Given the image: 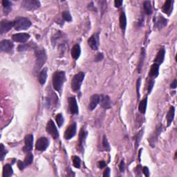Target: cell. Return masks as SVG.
Segmentation results:
<instances>
[{
  "label": "cell",
  "instance_id": "484cf974",
  "mask_svg": "<svg viewBox=\"0 0 177 177\" xmlns=\"http://www.w3.org/2000/svg\"><path fill=\"white\" fill-rule=\"evenodd\" d=\"M119 24H120V26H121V29L123 31H125V29H126V26H127V17L124 11H122L121 15H120Z\"/></svg>",
  "mask_w": 177,
  "mask_h": 177
},
{
  "label": "cell",
  "instance_id": "2e32d148",
  "mask_svg": "<svg viewBox=\"0 0 177 177\" xmlns=\"http://www.w3.org/2000/svg\"><path fill=\"white\" fill-rule=\"evenodd\" d=\"M100 105L105 110H109L111 107V101L110 98L106 95H100Z\"/></svg>",
  "mask_w": 177,
  "mask_h": 177
},
{
  "label": "cell",
  "instance_id": "f6af8a7d",
  "mask_svg": "<svg viewBox=\"0 0 177 177\" xmlns=\"http://www.w3.org/2000/svg\"><path fill=\"white\" fill-rule=\"evenodd\" d=\"M107 166V163L105 161V160H100L98 163V167L100 169H102L105 167Z\"/></svg>",
  "mask_w": 177,
  "mask_h": 177
},
{
  "label": "cell",
  "instance_id": "836d02e7",
  "mask_svg": "<svg viewBox=\"0 0 177 177\" xmlns=\"http://www.w3.org/2000/svg\"><path fill=\"white\" fill-rule=\"evenodd\" d=\"M73 165L75 168H80L81 165V160L80 158L77 156H73Z\"/></svg>",
  "mask_w": 177,
  "mask_h": 177
},
{
  "label": "cell",
  "instance_id": "5b68a950",
  "mask_svg": "<svg viewBox=\"0 0 177 177\" xmlns=\"http://www.w3.org/2000/svg\"><path fill=\"white\" fill-rule=\"evenodd\" d=\"M21 7L28 10H35L41 6L40 2L37 0H24L21 2Z\"/></svg>",
  "mask_w": 177,
  "mask_h": 177
},
{
  "label": "cell",
  "instance_id": "e575fe53",
  "mask_svg": "<svg viewBox=\"0 0 177 177\" xmlns=\"http://www.w3.org/2000/svg\"><path fill=\"white\" fill-rule=\"evenodd\" d=\"M62 18H63V20L64 21H69V22H70V21H72L71 15L69 11H67V10H65V11H64L63 13H62Z\"/></svg>",
  "mask_w": 177,
  "mask_h": 177
},
{
  "label": "cell",
  "instance_id": "d590c367",
  "mask_svg": "<svg viewBox=\"0 0 177 177\" xmlns=\"http://www.w3.org/2000/svg\"><path fill=\"white\" fill-rule=\"evenodd\" d=\"M143 129H141L139 132L138 133V134L135 137V141H136V148H137L138 145H139V143H140V141L141 140V138L143 137Z\"/></svg>",
  "mask_w": 177,
  "mask_h": 177
},
{
  "label": "cell",
  "instance_id": "f35d334b",
  "mask_svg": "<svg viewBox=\"0 0 177 177\" xmlns=\"http://www.w3.org/2000/svg\"><path fill=\"white\" fill-rule=\"evenodd\" d=\"M31 48V45L29 44H20L17 48V51L21 52V51H25L29 50Z\"/></svg>",
  "mask_w": 177,
  "mask_h": 177
},
{
  "label": "cell",
  "instance_id": "277c9868",
  "mask_svg": "<svg viewBox=\"0 0 177 177\" xmlns=\"http://www.w3.org/2000/svg\"><path fill=\"white\" fill-rule=\"evenodd\" d=\"M84 79V73L79 72L75 74L71 80V89L73 91H78L80 90L82 83Z\"/></svg>",
  "mask_w": 177,
  "mask_h": 177
},
{
  "label": "cell",
  "instance_id": "ab89813d",
  "mask_svg": "<svg viewBox=\"0 0 177 177\" xmlns=\"http://www.w3.org/2000/svg\"><path fill=\"white\" fill-rule=\"evenodd\" d=\"M140 82H141V78H139L137 80V95H138V98L140 99Z\"/></svg>",
  "mask_w": 177,
  "mask_h": 177
},
{
  "label": "cell",
  "instance_id": "7c38bea8",
  "mask_svg": "<svg viewBox=\"0 0 177 177\" xmlns=\"http://www.w3.org/2000/svg\"><path fill=\"white\" fill-rule=\"evenodd\" d=\"M76 130H77V125H76L75 122H73V123L69 125L66 131H65L64 134L65 139L70 140L73 137H74V136L76 134Z\"/></svg>",
  "mask_w": 177,
  "mask_h": 177
},
{
  "label": "cell",
  "instance_id": "4fadbf2b",
  "mask_svg": "<svg viewBox=\"0 0 177 177\" xmlns=\"http://www.w3.org/2000/svg\"><path fill=\"white\" fill-rule=\"evenodd\" d=\"M168 20L162 15H159L154 18V28L157 29H162L167 26Z\"/></svg>",
  "mask_w": 177,
  "mask_h": 177
},
{
  "label": "cell",
  "instance_id": "5bb4252c",
  "mask_svg": "<svg viewBox=\"0 0 177 177\" xmlns=\"http://www.w3.org/2000/svg\"><path fill=\"white\" fill-rule=\"evenodd\" d=\"M30 38V35L26 33H20L14 34L12 36V39L16 42L24 43L27 42Z\"/></svg>",
  "mask_w": 177,
  "mask_h": 177
},
{
  "label": "cell",
  "instance_id": "9a60e30c",
  "mask_svg": "<svg viewBox=\"0 0 177 177\" xmlns=\"http://www.w3.org/2000/svg\"><path fill=\"white\" fill-rule=\"evenodd\" d=\"M68 102H69V107L70 112L72 114H78V106L77 103V100L74 97H69L68 98Z\"/></svg>",
  "mask_w": 177,
  "mask_h": 177
},
{
  "label": "cell",
  "instance_id": "603a6c76",
  "mask_svg": "<svg viewBox=\"0 0 177 177\" xmlns=\"http://www.w3.org/2000/svg\"><path fill=\"white\" fill-rule=\"evenodd\" d=\"M71 54L72 58L74 60H78L80 58L81 54V48L79 44H75L73 47L71 51Z\"/></svg>",
  "mask_w": 177,
  "mask_h": 177
},
{
  "label": "cell",
  "instance_id": "d6a6232c",
  "mask_svg": "<svg viewBox=\"0 0 177 177\" xmlns=\"http://www.w3.org/2000/svg\"><path fill=\"white\" fill-rule=\"evenodd\" d=\"M56 121L57 122V124H58L59 127H61L62 125H63L64 122V117H63V116H62V114H57V116H56Z\"/></svg>",
  "mask_w": 177,
  "mask_h": 177
},
{
  "label": "cell",
  "instance_id": "ba28073f",
  "mask_svg": "<svg viewBox=\"0 0 177 177\" xmlns=\"http://www.w3.org/2000/svg\"><path fill=\"white\" fill-rule=\"evenodd\" d=\"M99 33H96L89 38L88 44L92 50L97 51L99 47Z\"/></svg>",
  "mask_w": 177,
  "mask_h": 177
},
{
  "label": "cell",
  "instance_id": "f546056e",
  "mask_svg": "<svg viewBox=\"0 0 177 177\" xmlns=\"http://www.w3.org/2000/svg\"><path fill=\"white\" fill-rule=\"evenodd\" d=\"M145 58V48H143L142 51H141L139 62H138V73H140L141 71V69H142L143 64H144Z\"/></svg>",
  "mask_w": 177,
  "mask_h": 177
},
{
  "label": "cell",
  "instance_id": "8d00e7d4",
  "mask_svg": "<svg viewBox=\"0 0 177 177\" xmlns=\"http://www.w3.org/2000/svg\"><path fill=\"white\" fill-rule=\"evenodd\" d=\"M6 154H7V151L6 150V149H5L4 145L3 144H1V145H0V157H1L2 161H3L4 160Z\"/></svg>",
  "mask_w": 177,
  "mask_h": 177
},
{
  "label": "cell",
  "instance_id": "b9f144b4",
  "mask_svg": "<svg viewBox=\"0 0 177 177\" xmlns=\"http://www.w3.org/2000/svg\"><path fill=\"white\" fill-rule=\"evenodd\" d=\"M154 85V80H151L149 81V86H148V94H149L151 93V91L152 90V89H153Z\"/></svg>",
  "mask_w": 177,
  "mask_h": 177
},
{
  "label": "cell",
  "instance_id": "681fc988",
  "mask_svg": "<svg viewBox=\"0 0 177 177\" xmlns=\"http://www.w3.org/2000/svg\"><path fill=\"white\" fill-rule=\"evenodd\" d=\"M176 87H177V80H176V79H175L173 81V83L171 84V85H170V87H171V89H176Z\"/></svg>",
  "mask_w": 177,
  "mask_h": 177
},
{
  "label": "cell",
  "instance_id": "44dd1931",
  "mask_svg": "<svg viewBox=\"0 0 177 177\" xmlns=\"http://www.w3.org/2000/svg\"><path fill=\"white\" fill-rule=\"evenodd\" d=\"M47 68H44V69H43L39 73L38 80H39V83H40L41 85H44V84L46 83V81H47Z\"/></svg>",
  "mask_w": 177,
  "mask_h": 177
},
{
  "label": "cell",
  "instance_id": "4dcf8cb0",
  "mask_svg": "<svg viewBox=\"0 0 177 177\" xmlns=\"http://www.w3.org/2000/svg\"><path fill=\"white\" fill-rule=\"evenodd\" d=\"M143 9L145 10V13L148 15H152V6L151 4V2L149 1H145L143 3Z\"/></svg>",
  "mask_w": 177,
  "mask_h": 177
},
{
  "label": "cell",
  "instance_id": "52a82bcc",
  "mask_svg": "<svg viewBox=\"0 0 177 177\" xmlns=\"http://www.w3.org/2000/svg\"><path fill=\"white\" fill-rule=\"evenodd\" d=\"M47 131L53 138H58L59 137V132L56 126L55 122L52 120H49L47 125Z\"/></svg>",
  "mask_w": 177,
  "mask_h": 177
},
{
  "label": "cell",
  "instance_id": "7402d4cb",
  "mask_svg": "<svg viewBox=\"0 0 177 177\" xmlns=\"http://www.w3.org/2000/svg\"><path fill=\"white\" fill-rule=\"evenodd\" d=\"M87 135V132L84 130V128H83L80 130V134H79V148H80V149H83L84 148V142H85L86 140V137Z\"/></svg>",
  "mask_w": 177,
  "mask_h": 177
},
{
  "label": "cell",
  "instance_id": "f1b7e54d",
  "mask_svg": "<svg viewBox=\"0 0 177 177\" xmlns=\"http://www.w3.org/2000/svg\"><path fill=\"white\" fill-rule=\"evenodd\" d=\"M147 105H148V97L143 99L140 102L139 105H138V111H139L141 114H145L147 110Z\"/></svg>",
  "mask_w": 177,
  "mask_h": 177
},
{
  "label": "cell",
  "instance_id": "bcb514c9",
  "mask_svg": "<svg viewBox=\"0 0 177 177\" xmlns=\"http://www.w3.org/2000/svg\"><path fill=\"white\" fill-rule=\"evenodd\" d=\"M143 174L145 175V176L148 177L149 176V170L148 167H146V166L145 167H144L143 168Z\"/></svg>",
  "mask_w": 177,
  "mask_h": 177
},
{
  "label": "cell",
  "instance_id": "6da1fadb",
  "mask_svg": "<svg viewBox=\"0 0 177 177\" xmlns=\"http://www.w3.org/2000/svg\"><path fill=\"white\" fill-rule=\"evenodd\" d=\"M65 80H66V74L64 71H58L53 73L52 77V83L53 89L59 93H60Z\"/></svg>",
  "mask_w": 177,
  "mask_h": 177
},
{
  "label": "cell",
  "instance_id": "d6986e66",
  "mask_svg": "<svg viewBox=\"0 0 177 177\" xmlns=\"http://www.w3.org/2000/svg\"><path fill=\"white\" fill-rule=\"evenodd\" d=\"M165 50L164 48H162L159 51V52L157 53L156 58L154 59V63L158 64L159 65L161 64L163 61H164L165 59Z\"/></svg>",
  "mask_w": 177,
  "mask_h": 177
},
{
  "label": "cell",
  "instance_id": "30bf717a",
  "mask_svg": "<svg viewBox=\"0 0 177 177\" xmlns=\"http://www.w3.org/2000/svg\"><path fill=\"white\" fill-rule=\"evenodd\" d=\"M49 145V141L46 137H41L37 140L35 144V149L37 151H44Z\"/></svg>",
  "mask_w": 177,
  "mask_h": 177
},
{
  "label": "cell",
  "instance_id": "3957f363",
  "mask_svg": "<svg viewBox=\"0 0 177 177\" xmlns=\"http://www.w3.org/2000/svg\"><path fill=\"white\" fill-rule=\"evenodd\" d=\"M31 26V21L26 17H19L14 21V28L16 31L28 29Z\"/></svg>",
  "mask_w": 177,
  "mask_h": 177
},
{
  "label": "cell",
  "instance_id": "60d3db41",
  "mask_svg": "<svg viewBox=\"0 0 177 177\" xmlns=\"http://www.w3.org/2000/svg\"><path fill=\"white\" fill-rule=\"evenodd\" d=\"M103 58H104V56H103V53H98L97 55H96V58H95L94 61L96 62H100V61L102 60L103 59Z\"/></svg>",
  "mask_w": 177,
  "mask_h": 177
},
{
  "label": "cell",
  "instance_id": "c3c4849f",
  "mask_svg": "<svg viewBox=\"0 0 177 177\" xmlns=\"http://www.w3.org/2000/svg\"><path fill=\"white\" fill-rule=\"evenodd\" d=\"M110 169L107 167L105 171H104V174H103V176H110Z\"/></svg>",
  "mask_w": 177,
  "mask_h": 177
},
{
  "label": "cell",
  "instance_id": "e0dca14e",
  "mask_svg": "<svg viewBox=\"0 0 177 177\" xmlns=\"http://www.w3.org/2000/svg\"><path fill=\"white\" fill-rule=\"evenodd\" d=\"M100 103V96L99 95H93L90 98V102L89 104V110L93 111Z\"/></svg>",
  "mask_w": 177,
  "mask_h": 177
},
{
  "label": "cell",
  "instance_id": "8992f818",
  "mask_svg": "<svg viewBox=\"0 0 177 177\" xmlns=\"http://www.w3.org/2000/svg\"><path fill=\"white\" fill-rule=\"evenodd\" d=\"M13 48H14V44L11 41L4 40L0 42V51L2 52L10 53L13 51Z\"/></svg>",
  "mask_w": 177,
  "mask_h": 177
},
{
  "label": "cell",
  "instance_id": "ffe728a7",
  "mask_svg": "<svg viewBox=\"0 0 177 177\" xmlns=\"http://www.w3.org/2000/svg\"><path fill=\"white\" fill-rule=\"evenodd\" d=\"M173 1H171V0H167L165 2V4H163L162 10L164 13H166L168 15H170L171 14V13L172 12V9H173Z\"/></svg>",
  "mask_w": 177,
  "mask_h": 177
},
{
  "label": "cell",
  "instance_id": "7dc6e473",
  "mask_svg": "<svg viewBox=\"0 0 177 177\" xmlns=\"http://www.w3.org/2000/svg\"><path fill=\"white\" fill-rule=\"evenodd\" d=\"M122 1L121 0H116L114 1V5H115V7L116 8H119L122 6Z\"/></svg>",
  "mask_w": 177,
  "mask_h": 177
},
{
  "label": "cell",
  "instance_id": "83f0119b",
  "mask_svg": "<svg viewBox=\"0 0 177 177\" xmlns=\"http://www.w3.org/2000/svg\"><path fill=\"white\" fill-rule=\"evenodd\" d=\"M2 6L4 8V14L8 15L12 10V3L11 2L8 1V0H3L2 1Z\"/></svg>",
  "mask_w": 177,
  "mask_h": 177
},
{
  "label": "cell",
  "instance_id": "4316f807",
  "mask_svg": "<svg viewBox=\"0 0 177 177\" xmlns=\"http://www.w3.org/2000/svg\"><path fill=\"white\" fill-rule=\"evenodd\" d=\"M13 170L11 165L6 164L3 167V173L2 176L3 177H10L13 175Z\"/></svg>",
  "mask_w": 177,
  "mask_h": 177
},
{
  "label": "cell",
  "instance_id": "d4e9b609",
  "mask_svg": "<svg viewBox=\"0 0 177 177\" xmlns=\"http://www.w3.org/2000/svg\"><path fill=\"white\" fill-rule=\"evenodd\" d=\"M159 73V65L154 63L152 65L151 69L149 70V76L151 78H156Z\"/></svg>",
  "mask_w": 177,
  "mask_h": 177
},
{
  "label": "cell",
  "instance_id": "7bdbcfd3",
  "mask_svg": "<svg viewBox=\"0 0 177 177\" xmlns=\"http://www.w3.org/2000/svg\"><path fill=\"white\" fill-rule=\"evenodd\" d=\"M119 169H120V171H121V172H124V171H125V162H124L123 160H122L121 163H120Z\"/></svg>",
  "mask_w": 177,
  "mask_h": 177
},
{
  "label": "cell",
  "instance_id": "ee69618b",
  "mask_svg": "<svg viewBox=\"0 0 177 177\" xmlns=\"http://www.w3.org/2000/svg\"><path fill=\"white\" fill-rule=\"evenodd\" d=\"M17 166H18V168L20 169V170H23L25 168V166H24V162L21 161V160H18L17 161Z\"/></svg>",
  "mask_w": 177,
  "mask_h": 177
},
{
  "label": "cell",
  "instance_id": "1f68e13d",
  "mask_svg": "<svg viewBox=\"0 0 177 177\" xmlns=\"http://www.w3.org/2000/svg\"><path fill=\"white\" fill-rule=\"evenodd\" d=\"M33 155L31 153H29V154L28 153V154L26 155V156L24 161V166H25V167L31 165L33 163Z\"/></svg>",
  "mask_w": 177,
  "mask_h": 177
},
{
  "label": "cell",
  "instance_id": "9c48e42d",
  "mask_svg": "<svg viewBox=\"0 0 177 177\" xmlns=\"http://www.w3.org/2000/svg\"><path fill=\"white\" fill-rule=\"evenodd\" d=\"M12 28H14V21L3 20L0 22V33L1 34L6 33Z\"/></svg>",
  "mask_w": 177,
  "mask_h": 177
},
{
  "label": "cell",
  "instance_id": "ac0fdd59",
  "mask_svg": "<svg viewBox=\"0 0 177 177\" xmlns=\"http://www.w3.org/2000/svg\"><path fill=\"white\" fill-rule=\"evenodd\" d=\"M161 131H162V126L160 125V127H158L156 128V131H155L154 134L151 136V137L149 138V142L150 143V145L152 147L154 146L158 137H159V136L160 134V133H161Z\"/></svg>",
  "mask_w": 177,
  "mask_h": 177
},
{
  "label": "cell",
  "instance_id": "8fae6325",
  "mask_svg": "<svg viewBox=\"0 0 177 177\" xmlns=\"http://www.w3.org/2000/svg\"><path fill=\"white\" fill-rule=\"evenodd\" d=\"M33 147V135L28 134L26 136L24 139V147L23 150L26 153H29L32 151Z\"/></svg>",
  "mask_w": 177,
  "mask_h": 177
},
{
  "label": "cell",
  "instance_id": "74e56055",
  "mask_svg": "<svg viewBox=\"0 0 177 177\" xmlns=\"http://www.w3.org/2000/svg\"><path fill=\"white\" fill-rule=\"evenodd\" d=\"M102 145H103V148H105V149L106 151L107 152H110V144L108 143V140L107 139V137H106V136H104L103 137V139H102Z\"/></svg>",
  "mask_w": 177,
  "mask_h": 177
},
{
  "label": "cell",
  "instance_id": "cb8c5ba5",
  "mask_svg": "<svg viewBox=\"0 0 177 177\" xmlns=\"http://www.w3.org/2000/svg\"><path fill=\"white\" fill-rule=\"evenodd\" d=\"M174 115H175V108H174V107H173V106H171L168 111L167 116H166V118H167V127L170 126L171 124V122H173Z\"/></svg>",
  "mask_w": 177,
  "mask_h": 177
},
{
  "label": "cell",
  "instance_id": "7a4b0ae2",
  "mask_svg": "<svg viewBox=\"0 0 177 177\" xmlns=\"http://www.w3.org/2000/svg\"><path fill=\"white\" fill-rule=\"evenodd\" d=\"M35 57H36V62L35 66V71L37 72L47 61V56L44 49H40V48H35Z\"/></svg>",
  "mask_w": 177,
  "mask_h": 177
}]
</instances>
